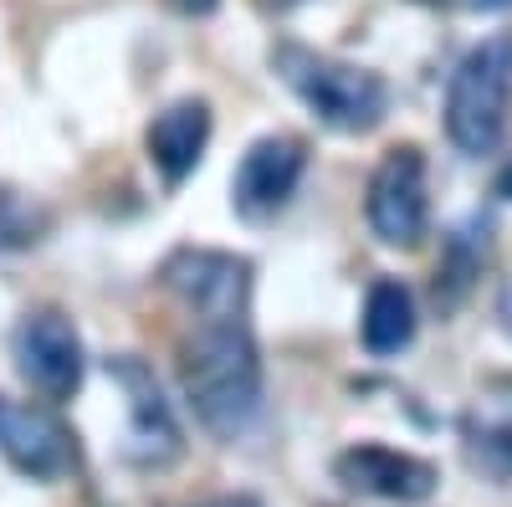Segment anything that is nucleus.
<instances>
[{"instance_id": "ddd939ff", "label": "nucleus", "mask_w": 512, "mask_h": 507, "mask_svg": "<svg viewBox=\"0 0 512 507\" xmlns=\"http://www.w3.org/2000/svg\"><path fill=\"white\" fill-rule=\"evenodd\" d=\"M359 338L374 359H390L400 349H410L415 338V292L395 277H379L364 298V318H359Z\"/></svg>"}, {"instance_id": "9d476101", "label": "nucleus", "mask_w": 512, "mask_h": 507, "mask_svg": "<svg viewBox=\"0 0 512 507\" xmlns=\"http://www.w3.org/2000/svg\"><path fill=\"white\" fill-rule=\"evenodd\" d=\"M308 169V149L287 139V134H267L256 139L241 164H236V180H231V205L241 210L246 221H267L292 200L297 180Z\"/></svg>"}, {"instance_id": "dca6fc26", "label": "nucleus", "mask_w": 512, "mask_h": 507, "mask_svg": "<svg viewBox=\"0 0 512 507\" xmlns=\"http://www.w3.org/2000/svg\"><path fill=\"white\" fill-rule=\"evenodd\" d=\"M169 6H175L180 16H210V11L221 6V0H169Z\"/></svg>"}, {"instance_id": "a211bd4d", "label": "nucleus", "mask_w": 512, "mask_h": 507, "mask_svg": "<svg viewBox=\"0 0 512 507\" xmlns=\"http://www.w3.org/2000/svg\"><path fill=\"white\" fill-rule=\"evenodd\" d=\"M466 11H512V0H461Z\"/></svg>"}, {"instance_id": "f257e3e1", "label": "nucleus", "mask_w": 512, "mask_h": 507, "mask_svg": "<svg viewBox=\"0 0 512 507\" xmlns=\"http://www.w3.org/2000/svg\"><path fill=\"white\" fill-rule=\"evenodd\" d=\"M180 390L216 441H241L262 415V354L251 318H195L180 344Z\"/></svg>"}, {"instance_id": "39448f33", "label": "nucleus", "mask_w": 512, "mask_h": 507, "mask_svg": "<svg viewBox=\"0 0 512 507\" xmlns=\"http://www.w3.org/2000/svg\"><path fill=\"white\" fill-rule=\"evenodd\" d=\"M11 359H16V374L47 405L72 400L77 385H82V369H88L82 338H77V328H72V318L62 308L21 313V323L11 328Z\"/></svg>"}, {"instance_id": "f03ea898", "label": "nucleus", "mask_w": 512, "mask_h": 507, "mask_svg": "<svg viewBox=\"0 0 512 507\" xmlns=\"http://www.w3.org/2000/svg\"><path fill=\"white\" fill-rule=\"evenodd\" d=\"M272 67L287 88L308 103V113L338 134H369L384 123V113H390V88H384V77L369 72V67L338 62L328 52L297 47V41L272 47Z\"/></svg>"}, {"instance_id": "2eb2a0df", "label": "nucleus", "mask_w": 512, "mask_h": 507, "mask_svg": "<svg viewBox=\"0 0 512 507\" xmlns=\"http://www.w3.org/2000/svg\"><path fill=\"white\" fill-rule=\"evenodd\" d=\"M52 231V210L36 205L31 195L0 185V251H31Z\"/></svg>"}, {"instance_id": "4468645a", "label": "nucleus", "mask_w": 512, "mask_h": 507, "mask_svg": "<svg viewBox=\"0 0 512 507\" xmlns=\"http://www.w3.org/2000/svg\"><path fill=\"white\" fill-rule=\"evenodd\" d=\"M466 446H472V461L497 477L512 472V379H492L482 405L461 420Z\"/></svg>"}, {"instance_id": "9b49d317", "label": "nucleus", "mask_w": 512, "mask_h": 507, "mask_svg": "<svg viewBox=\"0 0 512 507\" xmlns=\"http://www.w3.org/2000/svg\"><path fill=\"white\" fill-rule=\"evenodd\" d=\"M144 144H149V164L169 185H180L185 175H195V164H200V154L210 144V108L200 98L169 103L164 113H154Z\"/></svg>"}, {"instance_id": "423d86ee", "label": "nucleus", "mask_w": 512, "mask_h": 507, "mask_svg": "<svg viewBox=\"0 0 512 507\" xmlns=\"http://www.w3.org/2000/svg\"><path fill=\"white\" fill-rule=\"evenodd\" d=\"M164 287L195 318H246L251 313V262L216 246H180L159 267Z\"/></svg>"}, {"instance_id": "0eeeda50", "label": "nucleus", "mask_w": 512, "mask_h": 507, "mask_svg": "<svg viewBox=\"0 0 512 507\" xmlns=\"http://www.w3.org/2000/svg\"><path fill=\"white\" fill-rule=\"evenodd\" d=\"M108 374L128 400V441H123V451L134 456L139 467H169V461L185 451V436H180V420H175V410H169L154 369L134 354H123V359H108Z\"/></svg>"}, {"instance_id": "6e6552de", "label": "nucleus", "mask_w": 512, "mask_h": 507, "mask_svg": "<svg viewBox=\"0 0 512 507\" xmlns=\"http://www.w3.org/2000/svg\"><path fill=\"white\" fill-rule=\"evenodd\" d=\"M0 456L31 482H57L72 472L77 441L52 405H26L0 395Z\"/></svg>"}, {"instance_id": "f3484780", "label": "nucleus", "mask_w": 512, "mask_h": 507, "mask_svg": "<svg viewBox=\"0 0 512 507\" xmlns=\"http://www.w3.org/2000/svg\"><path fill=\"white\" fill-rule=\"evenodd\" d=\"M195 507H262L256 497H210V502H195Z\"/></svg>"}, {"instance_id": "1a4fd4ad", "label": "nucleus", "mask_w": 512, "mask_h": 507, "mask_svg": "<svg viewBox=\"0 0 512 507\" xmlns=\"http://www.w3.org/2000/svg\"><path fill=\"white\" fill-rule=\"evenodd\" d=\"M333 477L359 497H379V502H425L436 492L441 472L436 461H425L415 451H395L379 441H359L349 451L333 456Z\"/></svg>"}, {"instance_id": "f8f14e48", "label": "nucleus", "mask_w": 512, "mask_h": 507, "mask_svg": "<svg viewBox=\"0 0 512 507\" xmlns=\"http://www.w3.org/2000/svg\"><path fill=\"white\" fill-rule=\"evenodd\" d=\"M487 257H492V216L487 210H472V216H461L441 236V267H436V287H431L441 313H456L466 303V292L477 287Z\"/></svg>"}, {"instance_id": "20e7f679", "label": "nucleus", "mask_w": 512, "mask_h": 507, "mask_svg": "<svg viewBox=\"0 0 512 507\" xmlns=\"http://www.w3.org/2000/svg\"><path fill=\"white\" fill-rule=\"evenodd\" d=\"M364 216L384 246L410 251L425 241V231H431V190H425V154L415 144H395L374 164L364 190Z\"/></svg>"}, {"instance_id": "6ab92c4d", "label": "nucleus", "mask_w": 512, "mask_h": 507, "mask_svg": "<svg viewBox=\"0 0 512 507\" xmlns=\"http://www.w3.org/2000/svg\"><path fill=\"white\" fill-rule=\"evenodd\" d=\"M497 195H502V200H512V154H507L502 175H497Z\"/></svg>"}, {"instance_id": "7ed1b4c3", "label": "nucleus", "mask_w": 512, "mask_h": 507, "mask_svg": "<svg viewBox=\"0 0 512 507\" xmlns=\"http://www.w3.org/2000/svg\"><path fill=\"white\" fill-rule=\"evenodd\" d=\"M512 113V31H492L446 82V134L461 154H497Z\"/></svg>"}]
</instances>
